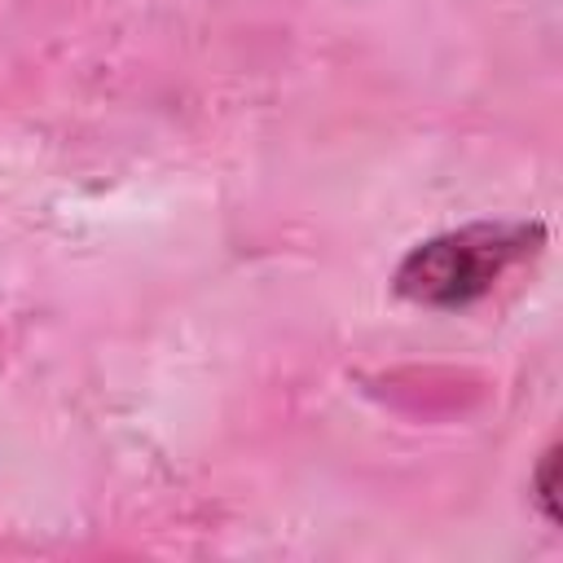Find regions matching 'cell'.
Segmentation results:
<instances>
[{
    "instance_id": "obj_1",
    "label": "cell",
    "mask_w": 563,
    "mask_h": 563,
    "mask_svg": "<svg viewBox=\"0 0 563 563\" xmlns=\"http://www.w3.org/2000/svg\"><path fill=\"white\" fill-rule=\"evenodd\" d=\"M541 246L537 224H471L440 233L405 255L396 268V290L413 303L457 308L493 290V282Z\"/></svg>"
},
{
    "instance_id": "obj_2",
    "label": "cell",
    "mask_w": 563,
    "mask_h": 563,
    "mask_svg": "<svg viewBox=\"0 0 563 563\" xmlns=\"http://www.w3.org/2000/svg\"><path fill=\"white\" fill-rule=\"evenodd\" d=\"M554 471H559V449H550L541 457V471H537V501L545 510L550 523H559V506H554Z\"/></svg>"
}]
</instances>
